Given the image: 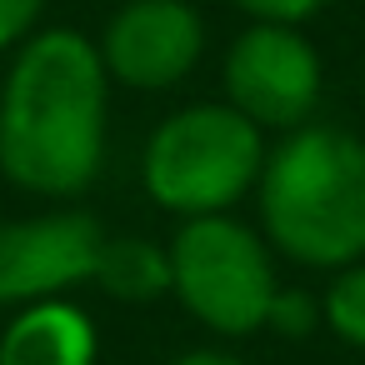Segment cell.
Returning a JSON list of instances; mask_svg holds the SVG:
<instances>
[{
    "label": "cell",
    "instance_id": "6da1fadb",
    "mask_svg": "<svg viewBox=\"0 0 365 365\" xmlns=\"http://www.w3.org/2000/svg\"><path fill=\"white\" fill-rule=\"evenodd\" d=\"M110 130V76L101 51L51 26L16 46L0 81V175L26 195L71 200L106 165Z\"/></svg>",
    "mask_w": 365,
    "mask_h": 365
},
{
    "label": "cell",
    "instance_id": "9c48e42d",
    "mask_svg": "<svg viewBox=\"0 0 365 365\" xmlns=\"http://www.w3.org/2000/svg\"><path fill=\"white\" fill-rule=\"evenodd\" d=\"M91 280L110 300L150 305L170 290V255H165V245H155L145 235H106L96 250Z\"/></svg>",
    "mask_w": 365,
    "mask_h": 365
},
{
    "label": "cell",
    "instance_id": "9a60e30c",
    "mask_svg": "<svg viewBox=\"0 0 365 365\" xmlns=\"http://www.w3.org/2000/svg\"><path fill=\"white\" fill-rule=\"evenodd\" d=\"M360 96H365V71H360Z\"/></svg>",
    "mask_w": 365,
    "mask_h": 365
},
{
    "label": "cell",
    "instance_id": "7c38bea8",
    "mask_svg": "<svg viewBox=\"0 0 365 365\" xmlns=\"http://www.w3.org/2000/svg\"><path fill=\"white\" fill-rule=\"evenodd\" d=\"M230 6L245 11L255 26H305L325 11V0H230Z\"/></svg>",
    "mask_w": 365,
    "mask_h": 365
},
{
    "label": "cell",
    "instance_id": "3957f363",
    "mask_svg": "<svg viewBox=\"0 0 365 365\" xmlns=\"http://www.w3.org/2000/svg\"><path fill=\"white\" fill-rule=\"evenodd\" d=\"M260 165H265V130H255L225 101L185 106L150 130L140 150V185L160 210L195 220L240 205L255 190Z\"/></svg>",
    "mask_w": 365,
    "mask_h": 365
},
{
    "label": "cell",
    "instance_id": "5b68a950",
    "mask_svg": "<svg viewBox=\"0 0 365 365\" xmlns=\"http://www.w3.org/2000/svg\"><path fill=\"white\" fill-rule=\"evenodd\" d=\"M225 106L240 110L255 130H300L310 125L325 66L320 51L300 36V26H245L220 66Z\"/></svg>",
    "mask_w": 365,
    "mask_h": 365
},
{
    "label": "cell",
    "instance_id": "277c9868",
    "mask_svg": "<svg viewBox=\"0 0 365 365\" xmlns=\"http://www.w3.org/2000/svg\"><path fill=\"white\" fill-rule=\"evenodd\" d=\"M170 255L175 300L215 335H255L265 330V310L280 290L270 245L235 215H195L180 220Z\"/></svg>",
    "mask_w": 365,
    "mask_h": 365
},
{
    "label": "cell",
    "instance_id": "8fae6325",
    "mask_svg": "<svg viewBox=\"0 0 365 365\" xmlns=\"http://www.w3.org/2000/svg\"><path fill=\"white\" fill-rule=\"evenodd\" d=\"M320 325V300L310 290H275L270 310H265V330L285 335V340H305Z\"/></svg>",
    "mask_w": 365,
    "mask_h": 365
},
{
    "label": "cell",
    "instance_id": "8992f818",
    "mask_svg": "<svg viewBox=\"0 0 365 365\" xmlns=\"http://www.w3.org/2000/svg\"><path fill=\"white\" fill-rule=\"evenodd\" d=\"M101 66L125 91H170L205 56V21L190 0H125L106 21Z\"/></svg>",
    "mask_w": 365,
    "mask_h": 365
},
{
    "label": "cell",
    "instance_id": "4fadbf2b",
    "mask_svg": "<svg viewBox=\"0 0 365 365\" xmlns=\"http://www.w3.org/2000/svg\"><path fill=\"white\" fill-rule=\"evenodd\" d=\"M46 0H0V51H16L41 31Z\"/></svg>",
    "mask_w": 365,
    "mask_h": 365
},
{
    "label": "cell",
    "instance_id": "7a4b0ae2",
    "mask_svg": "<svg viewBox=\"0 0 365 365\" xmlns=\"http://www.w3.org/2000/svg\"><path fill=\"white\" fill-rule=\"evenodd\" d=\"M265 240L310 270L365 260V140L345 125H300L265 150L260 180Z\"/></svg>",
    "mask_w": 365,
    "mask_h": 365
},
{
    "label": "cell",
    "instance_id": "52a82bcc",
    "mask_svg": "<svg viewBox=\"0 0 365 365\" xmlns=\"http://www.w3.org/2000/svg\"><path fill=\"white\" fill-rule=\"evenodd\" d=\"M106 230L86 210L0 220V305H36L91 280Z\"/></svg>",
    "mask_w": 365,
    "mask_h": 365
},
{
    "label": "cell",
    "instance_id": "ba28073f",
    "mask_svg": "<svg viewBox=\"0 0 365 365\" xmlns=\"http://www.w3.org/2000/svg\"><path fill=\"white\" fill-rule=\"evenodd\" d=\"M96 320L66 295L26 305L0 335V365H96Z\"/></svg>",
    "mask_w": 365,
    "mask_h": 365
},
{
    "label": "cell",
    "instance_id": "5bb4252c",
    "mask_svg": "<svg viewBox=\"0 0 365 365\" xmlns=\"http://www.w3.org/2000/svg\"><path fill=\"white\" fill-rule=\"evenodd\" d=\"M170 365H245V360L230 355V350H185V355L170 360Z\"/></svg>",
    "mask_w": 365,
    "mask_h": 365
},
{
    "label": "cell",
    "instance_id": "30bf717a",
    "mask_svg": "<svg viewBox=\"0 0 365 365\" xmlns=\"http://www.w3.org/2000/svg\"><path fill=\"white\" fill-rule=\"evenodd\" d=\"M320 320L355 350H365V260L335 270L325 300H320Z\"/></svg>",
    "mask_w": 365,
    "mask_h": 365
}]
</instances>
